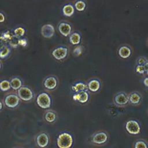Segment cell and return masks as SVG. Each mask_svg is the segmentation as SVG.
I'll list each match as a JSON object with an SVG mask.
<instances>
[{
    "instance_id": "cell-36",
    "label": "cell",
    "mask_w": 148,
    "mask_h": 148,
    "mask_svg": "<svg viewBox=\"0 0 148 148\" xmlns=\"http://www.w3.org/2000/svg\"><path fill=\"white\" fill-rule=\"evenodd\" d=\"M4 108H5V105H4L3 100L2 99H0V113L3 110Z\"/></svg>"
},
{
    "instance_id": "cell-38",
    "label": "cell",
    "mask_w": 148,
    "mask_h": 148,
    "mask_svg": "<svg viewBox=\"0 0 148 148\" xmlns=\"http://www.w3.org/2000/svg\"><path fill=\"white\" fill-rule=\"evenodd\" d=\"M2 62H1V61H0V71H1V69H2Z\"/></svg>"
},
{
    "instance_id": "cell-13",
    "label": "cell",
    "mask_w": 148,
    "mask_h": 148,
    "mask_svg": "<svg viewBox=\"0 0 148 148\" xmlns=\"http://www.w3.org/2000/svg\"><path fill=\"white\" fill-rule=\"evenodd\" d=\"M44 120L49 124L55 123L58 119V114L54 110L46 109L43 113Z\"/></svg>"
},
{
    "instance_id": "cell-24",
    "label": "cell",
    "mask_w": 148,
    "mask_h": 148,
    "mask_svg": "<svg viewBox=\"0 0 148 148\" xmlns=\"http://www.w3.org/2000/svg\"><path fill=\"white\" fill-rule=\"evenodd\" d=\"M134 148H148V143L143 139H138L135 141Z\"/></svg>"
},
{
    "instance_id": "cell-28",
    "label": "cell",
    "mask_w": 148,
    "mask_h": 148,
    "mask_svg": "<svg viewBox=\"0 0 148 148\" xmlns=\"http://www.w3.org/2000/svg\"><path fill=\"white\" fill-rule=\"evenodd\" d=\"M135 72L139 75H144L145 73V69L143 65H136L135 66Z\"/></svg>"
},
{
    "instance_id": "cell-18",
    "label": "cell",
    "mask_w": 148,
    "mask_h": 148,
    "mask_svg": "<svg viewBox=\"0 0 148 148\" xmlns=\"http://www.w3.org/2000/svg\"><path fill=\"white\" fill-rule=\"evenodd\" d=\"M71 90L73 92H74V93L87 90V83L82 81L76 82L71 86Z\"/></svg>"
},
{
    "instance_id": "cell-27",
    "label": "cell",
    "mask_w": 148,
    "mask_h": 148,
    "mask_svg": "<svg viewBox=\"0 0 148 148\" xmlns=\"http://www.w3.org/2000/svg\"><path fill=\"white\" fill-rule=\"evenodd\" d=\"M18 38L15 36L14 35L8 41L9 46L12 47L16 48L18 46Z\"/></svg>"
},
{
    "instance_id": "cell-11",
    "label": "cell",
    "mask_w": 148,
    "mask_h": 148,
    "mask_svg": "<svg viewBox=\"0 0 148 148\" xmlns=\"http://www.w3.org/2000/svg\"><path fill=\"white\" fill-rule=\"evenodd\" d=\"M90 98V94L88 90L82 91L79 92L74 93L72 95V99L80 104L87 103Z\"/></svg>"
},
{
    "instance_id": "cell-6",
    "label": "cell",
    "mask_w": 148,
    "mask_h": 148,
    "mask_svg": "<svg viewBox=\"0 0 148 148\" xmlns=\"http://www.w3.org/2000/svg\"><path fill=\"white\" fill-rule=\"evenodd\" d=\"M16 92L21 101L31 102L35 98L34 92L28 86H23Z\"/></svg>"
},
{
    "instance_id": "cell-16",
    "label": "cell",
    "mask_w": 148,
    "mask_h": 148,
    "mask_svg": "<svg viewBox=\"0 0 148 148\" xmlns=\"http://www.w3.org/2000/svg\"><path fill=\"white\" fill-rule=\"evenodd\" d=\"M87 90L90 91L91 92H98L101 87V83L99 79H92L90 80L87 83Z\"/></svg>"
},
{
    "instance_id": "cell-15",
    "label": "cell",
    "mask_w": 148,
    "mask_h": 148,
    "mask_svg": "<svg viewBox=\"0 0 148 148\" xmlns=\"http://www.w3.org/2000/svg\"><path fill=\"white\" fill-rule=\"evenodd\" d=\"M128 95L129 104L133 106L139 105L142 101V95L138 91H132Z\"/></svg>"
},
{
    "instance_id": "cell-32",
    "label": "cell",
    "mask_w": 148,
    "mask_h": 148,
    "mask_svg": "<svg viewBox=\"0 0 148 148\" xmlns=\"http://www.w3.org/2000/svg\"><path fill=\"white\" fill-rule=\"evenodd\" d=\"M18 45L25 47L27 45V40L24 38H20L18 39Z\"/></svg>"
},
{
    "instance_id": "cell-7",
    "label": "cell",
    "mask_w": 148,
    "mask_h": 148,
    "mask_svg": "<svg viewBox=\"0 0 148 148\" xmlns=\"http://www.w3.org/2000/svg\"><path fill=\"white\" fill-rule=\"evenodd\" d=\"M126 131L130 135H136L141 132V126L139 123L135 120H129L125 124Z\"/></svg>"
},
{
    "instance_id": "cell-26",
    "label": "cell",
    "mask_w": 148,
    "mask_h": 148,
    "mask_svg": "<svg viewBox=\"0 0 148 148\" xmlns=\"http://www.w3.org/2000/svg\"><path fill=\"white\" fill-rule=\"evenodd\" d=\"M25 34V29L24 28L22 27H17L13 31V35L18 38L23 37Z\"/></svg>"
},
{
    "instance_id": "cell-2",
    "label": "cell",
    "mask_w": 148,
    "mask_h": 148,
    "mask_svg": "<svg viewBox=\"0 0 148 148\" xmlns=\"http://www.w3.org/2000/svg\"><path fill=\"white\" fill-rule=\"evenodd\" d=\"M2 100L5 107L10 110L17 109L21 103V99L15 91L7 92Z\"/></svg>"
},
{
    "instance_id": "cell-23",
    "label": "cell",
    "mask_w": 148,
    "mask_h": 148,
    "mask_svg": "<svg viewBox=\"0 0 148 148\" xmlns=\"http://www.w3.org/2000/svg\"><path fill=\"white\" fill-rule=\"evenodd\" d=\"M74 8L78 12H83L86 8V3L83 0H77L75 3Z\"/></svg>"
},
{
    "instance_id": "cell-35",
    "label": "cell",
    "mask_w": 148,
    "mask_h": 148,
    "mask_svg": "<svg viewBox=\"0 0 148 148\" xmlns=\"http://www.w3.org/2000/svg\"><path fill=\"white\" fill-rule=\"evenodd\" d=\"M143 83L145 87L148 88V76H146L143 79Z\"/></svg>"
},
{
    "instance_id": "cell-17",
    "label": "cell",
    "mask_w": 148,
    "mask_h": 148,
    "mask_svg": "<svg viewBox=\"0 0 148 148\" xmlns=\"http://www.w3.org/2000/svg\"><path fill=\"white\" fill-rule=\"evenodd\" d=\"M118 54L121 58H128L132 54L131 48L128 45H123L119 47L118 50Z\"/></svg>"
},
{
    "instance_id": "cell-25",
    "label": "cell",
    "mask_w": 148,
    "mask_h": 148,
    "mask_svg": "<svg viewBox=\"0 0 148 148\" xmlns=\"http://www.w3.org/2000/svg\"><path fill=\"white\" fill-rule=\"evenodd\" d=\"M11 52L10 47L9 45H6L2 50H0V58L4 59L9 56Z\"/></svg>"
},
{
    "instance_id": "cell-20",
    "label": "cell",
    "mask_w": 148,
    "mask_h": 148,
    "mask_svg": "<svg viewBox=\"0 0 148 148\" xmlns=\"http://www.w3.org/2000/svg\"><path fill=\"white\" fill-rule=\"evenodd\" d=\"M69 40L72 45H79L82 40L81 35L78 32H72L69 36Z\"/></svg>"
},
{
    "instance_id": "cell-12",
    "label": "cell",
    "mask_w": 148,
    "mask_h": 148,
    "mask_svg": "<svg viewBox=\"0 0 148 148\" xmlns=\"http://www.w3.org/2000/svg\"><path fill=\"white\" fill-rule=\"evenodd\" d=\"M59 32L64 36L67 37L72 33V27L70 23L68 22L62 21L59 23L57 26Z\"/></svg>"
},
{
    "instance_id": "cell-19",
    "label": "cell",
    "mask_w": 148,
    "mask_h": 148,
    "mask_svg": "<svg viewBox=\"0 0 148 148\" xmlns=\"http://www.w3.org/2000/svg\"><path fill=\"white\" fill-rule=\"evenodd\" d=\"M11 88L15 91H17L20 87L23 86V81L22 80L17 77L14 76L10 79L9 80Z\"/></svg>"
},
{
    "instance_id": "cell-21",
    "label": "cell",
    "mask_w": 148,
    "mask_h": 148,
    "mask_svg": "<svg viewBox=\"0 0 148 148\" xmlns=\"http://www.w3.org/2000/svg\"><path fill=\"white\" fill-rule=\"evenodd\" d=\"M63 14L66 17H71L75 13V8L71 3L64 5L62 9Z\"/></svg>"
},
{
    "instance_id": "cell-39",
    "label": "cell",
    "mask_w": 148,
    "mask_h": 148,
    "mask_svg": "<svg viewBox=\"0 0 148 148\" xmlns=\"http://www.w3.org/2000/svg\"><path fill=\"white\" fill-rule=\"evenodd\" d=\"M13 148H24V147H20V146H16V147H14Z\"/></svg>"
},
{
    "instance_id": "cell-14",
    "label": "cell",
    "mask_w": 148,
    "mask_h": 148,
    "mask_svg": "<svg viewBox=\"0 0 148 148\" xmlns=\"http://www.w3.org/2000/svg\"><path fill=\"white\" fill-rule=\"evenodd\" d=\"M40 33L42 36L45 38H51L55 34L54 27L51 24H46L42 26Z\"/></svg>"
},
{
    "instance_id": "cell-5",
    "label": "cell",
    "mask_w": 148,
    "mask_h": 148,
    "mask_svg": "<svg viewBox=\"0 0 148 148\" xmlns=\"http://www.w3.org/2000/svg\"><path fill=\"white\" fill-rule=\"evenodd\" d=\"M34 140L38 147L46 148L49 146L50 142V135L45 131H40L35 136Z\"/></svg>"
},
{
    "instance_id": "cell-34",
    "label": "cell",
    "mask_w": 148,
    "mask_h": 148,
    "mask_svg": "<svg viewBox=\"0 0 148 148\" xmlns=\"http://www.w3.org/2000/svg\"><path fill=\"white\" fill-rule=\"evenodd\" d=\"M5 14L2 12H0V23H3L5 21Z\"/></svg>"
},
{
    "instance_id": "cell-37",
    "label": "cell",
    "mask_w": 148,
    "mask_h": 148,
    "mask_svg": "<svg viewBox=\"0 0 148 148\" xmlns=\"http://www.w3.org/2000/svg\"><path fill=\"white\" fill-rule=\"evenodd\" d=\"M143 66H144L145 69V73H146V75L148 76V61Z\"/></svg>"
},
{
    "instance_id": "cell-31",
    "label": "cell",
    "mask_w": 148,
    "mask_h": 148,
    "mask_svg": "<svg viewBox=\"0 0 148 148\" xmlns=\"http://www.w3.org/2000/svg\"><path fill=\"white\" fill-rule=\"evenodd\" d=\"M83 51V49L81 46H77L76 47L74 48L73 50V53L76 56H79L82 54Z\"/></svg>"
},
{
    "instance_id": "cell-8",
    "label": "cell",
    "mask_w": 148,
    "mask_h": 148,
    "mask_svg": "<svg viewBox=\"0 0 148 148\" xmlns=\"http://www.w3.org/2000/svg\"><path fill=\"white\" fill-rule=\"evenodd\" d=\"M113 103L119 107H125L129 104L128 95L124 91L117 92L113 98Z\"/></svg>"
},
{
    "instance_id": "cell-33",
    "label": "cell",
    "mask_w": 148,
    "mask_h": 148,
    "mask_svg": "<svg viewBox=\"0 0 148 148\" xmlns=\"http://www.w3.org/2000/svg\"><path fill=\"white\" fill-rule=\"evenodd\" d=\"M7 42L8 41L5 40L1 35L0 36V50H2L6 45Z\"/></svg>"
},
{
    "instance_id": "cell-29",
    "label": "cell",
    "mask_w": 148,
    "mask_h": 148,
    "mask_svg": "<svg viewBox=\"0 0 148 148\" xmlns=\"http://www.w3.org/2000/svg\"><path fill=\"white\" fill-rule=\"evenodd\" d=\"M147 61H148V60L146 57L140 56L137 58L136 62V65H144Z\"/></svg>"
},
{
    "instance_id": "cell-3",
    "label": "cell",
    "mask_w": 148,
    "mask_h": 148,
    "mask_svg": "<svg viewBox=\"0 0 148 148\" xmlns=\"http://www.w3.org/2000/svg\"><path fill=\"white\" fill-rule=\"evenodd\" d=\"M73 143V136L67 132H62L57 136V145L58 148H71Z\"/></svg>"
},
{
    "instance_id": "cell-30",
    "label": "cell",
    "mask_w": 148,
    "mask_h": 148,
    "mask_svg": "<svg viewBox=\"0 0 148 148\" xmlns=\"http://www.w3.org/2000/svg\"><path fill=\"white\" fill-rule=\"evenodd\" d=\"M1 36L7 41H9L13 36L14 35L12 34L9 31H6L4 32H3L1 35Z\"/></svg>"
},
{
    "instance_id": "cell-22",
    "label": "cell",
    "mask_w": 148,
    "mask_h": 148,
    "mask_svg": "<svg viewBox=\"0 0 148 148\" xmlns=\"http://www.w3.org/2000/svg\"><path fill=\"white\" fill-rule=\"evenodd\" d=\"M11 89L10 82L8 80H2L0 82V90L3 92H7Z\"/></svg>"
},
{
    "instance_id": "cell-4",
    "label": "cell",
    "mask_w": 148,
    "mask_h": 148,
    "mask_svg": "<svg viewBox=\"0 0 148 148\" xmlns=\"http://www.w3.org/2000/svg\"><path fill=\"white\" fill-rule=\"evenodd\" d=\"M37 105L43 109H49L51 106L52 100L50 94L47 92L39 93L36 98Z\"/></svg>"
},
{
    "instance_id": "cell-9",
    "label": "cell",
    "mask_w": 148,
    "mask_h": 148,
    "mask_svg": "<svg viewBox=\"0 0 148 148\" xmlns=\"http://www.w3.org/2000/svg\"><path fill=\"white\" fill-rule=\"evenodd\" d=\"M68 52L69 49L66 46H60L53 50L51 54L56 60L61 61L65 59L68 56Z\"/></svg>"
},
{
    "instance_id": "cell-40",
    "label": "cell",
    "mask_w": 148,
    "mask_h": 148,
    "mask_svg": "<svg viewBox=\"0 0 148 148\" xmlns=\"http://www.w3.org/2000/svg\"><path fill=\"white\" fill-rule=\"evenodd\" d=\"M147 43H148V41H147Z\"/></svg>"
},
{
    "instance_id": "cell-1",
    "label": "cell",
    "mask_w": 148,
    "mask_h": 148,
    "mask_svg": "<svg viewBox=\"0 0 148 148\" xmlns=\"http://www.w3.org/2000/svg\"><path fill=\"white\" fill-rule=\"evenodd\" d=\"M110 139L109 133L105 130H99L94 132L90 136V143L96 146L106 145Z\"/></svg>"
},
{
    "instance_id": "cell-10",
    "label": "cell",
    "mask_w": 148,
    "mask_h": 148,
    "mask_svg": "<svg viewBox=\"0 0 148 148\" xmlns=\"http://www.w3.org/2000/svg\"><path fill=\"white\" fill-rule=\"evenodd\" d=\"M58 81L56 76L54 75L47 76L43 82V85L45 89L49 91L56 90L58 86Z\"/></svg>"
}]
</instances>
